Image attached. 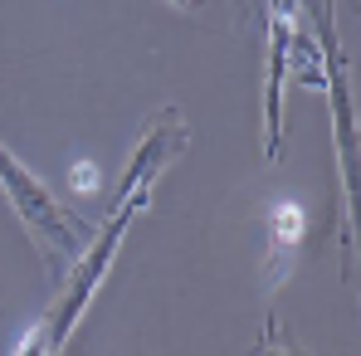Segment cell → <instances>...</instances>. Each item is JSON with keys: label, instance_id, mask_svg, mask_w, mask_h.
I'll return each instance as SVG.
<instances>
[{"label": "cell", "instance_id": "1", "mask_svg": "<svg viewBox=\"0 0 361 356\" xmlns=\"http://www.w3.org/2000/svg\"><path fill=\"white\" fill-rule=\"evenodd\" d=\"M137 205H142V195L122 200V210L113 215V225H108V235L98 239V249H93V254H83V264H78V274H73V293H68L59 307L49 312V327L35 337V356H54V352H59V342L68 337V327L78 322L83 302L93 297V288H98V278H103V269H108V259H113V249H118L122 230H127V220L137 215Z\"/></svg>", "mask_w": 361, "mask_h": 356}, {"label": "cell", "instance_id": "2", "mask_svg": "<svg viewBox=\"0 0 361 356\" xmlns=\"http://www.w3.org/2000/svg\"><path fill=\"white\" fill-rule=\"evenodd\" d=\"M0 180H5V190H10V200H15V210H20V215H25L39 235L49 239V244H59V249H68V254L83 244V235H88V230H83L73 215H63L59 205L49 200V190L30 176L25 166H15V156H10L5 147H0Z\"/></svg>", "mask_w": 361, "mask_h": 356}, {"label": "cell", "instance_id": "3", "mask_svg": "<svg viewBox=\"0 0 361 356\" xmlns=\"http://www.w3.org/2000/svg\"><path fill=\"white\" fill-rule=\"evenodd\" d=\"M180 142H185V132H180L176 122L157 127V132H152V142H147V147L137 152V166L127 171V180H122V200H132V190L142 185V176L152 180V171H157V166H161L166 156H176V147H180Z\"/></svg>", "mask_w": 361, "mask_h": 356}, {"label": "cell", "instance_id": "4", "mask_svg": "<svg viewBox=\"0 0 361 356\" xmlns=\"http://www.w3.org/2000/svg\"><path fill=\"white\" fill-rule=\"evenodd\" d=\"M269 225H274L279 249H288V244H298V239H302V210L293 205V200H279L274 215H269Z\"/></svg>", "mask_w": 361, "mask_h": 356}, {"label": "cell", "instance_id": "5", "mask_svg": "<svg viewBox=\"0 0 361 356\" xmlns=\"http://www.w3.org/2000/svg\"><path fill=\"white\" fill-rule=\"evenodd\" d=\"M68 180H73V190H98V166L93 161H73V171H68Z\"/></svg>", "mask_w": 361, "mask_h": 356}]
</instances>
